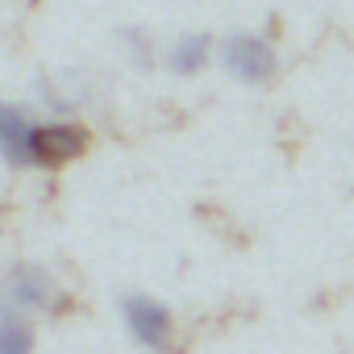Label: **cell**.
Masks as SVG:
<instances>
[{
    "instance_id": "cell-6",
    "label": "cell",
    "mask_w": 354,
    "mask_h": 354,
    "mask_svg": "<svg viewBox=\"0 0 354 354\" xmlns=\"http://www.w3.org/2000/svg\"><path fill=\"white\" fill-rule=\"evenodd\" d=\"M209 59H213V38H209V34H184L180 42L171 46L167 67H171L175 75H196V71L209 67Z\"/></svg>"
},
{
    "instance_id": "cell-4",
    "label": "cell",
    "mask_w": 354,
    "mask_h": 354,
    "mask_svg": "<svg viewBox=\"0 0 354 354\" xmlns=\"http://www.w3.org/2000/svg\"><path fill=\"white\" fill-rule=\"evenodd\" d=\"M34 117L21 104H0V154L13 167H30L34 162Z\"/></svg>"
},
{
    "instance_id": "cell-7",
    "label": "cell",
    "mask_w": 354,
    "mask_h": 354,
    "mask_svg": "<svg viewBox=\"0 0 354 354\" xmlns=\"http://www.w3.org/2000/svg\"><path fill=\"white\" fill-rule=\"evenodd\" d=\"M38 96H42L50 109H59V113H71V109H80V104L88 100V88H84L80 80L55 75V80H38Z\"/></svg>"
},
{
    "instance_id": "cell-5",
    "label": "cell",
    "mask_w": 354,
    "mask_h": 354,
    "mask_svg": "<svg viewBox=\"0 0 354 354\" xmlns=\"http://www.w3.org/2000/svg\"><path fill=\"white\" fill-rule=\"evenodd\" d=\"M84 146H88V133H84V125H71V121L38 125V133H34V162H42V167L67 162V158L84 154Z\"/></svg>"
},
{
    "instance_id": "cell-8",
    "label": "cell",
    "mask_w": 354,
    "mask_h": 354,
    "mask_svg": "<svg viewBox=\"0 0 354 354\" xmlns=\"http://www.w3.org/2000/svg\"><path fill=\"white\" fill-rule=\"evenodd\" d=\"M34 350V329L17 313H0V354H30Z\"/></svg>"
},
{
    "instance_id": "cell-3",
    "label": "cell",
    "mask_w": 354,
    "mask_h": 354,
    "mask_svg": "<svg viewBox=\"0 0 354 354\" xmlns=\"http://www.w3.org/2000/svg\"><path fill=\"white\" fill-rule=\"evenodd\" d=\"M121 317H125L129 337L142 350L167 354V346H171V313L158 300H150V296H125L121 300Z\"/></svg>"
},
{
    "instance_id": "cell-2",
    "label": "cell",
    "mask_w": 354,
    "mask_h": 354,
    "mask_svg": "<svg viewBox=\"0 0 354 354\" xmlns=\"http://www.w3.org/2000/svg\"><path fill=\"white\" fill-rule=\"evenodd\" d=\"M50 304H55V279L34 263L13 267L9 279L0 283V313L30 317V313H46Z\"/></svg>"
},
{
    "instance_id": "cell-9",
    "label": "cell",
    "mask_w": 354,
    "mask_h": 354,
    "mask_svg": "<svg viewBox=\"0 0 354 354\" xmlns=\"http://www.w3.org/2000/svg\"><path fill=\"white\" fill-rule=\"evenodd\" d=\"M125 42H129V50H133V63H142V67H146V63H150V55H154L150 38H146L142 30H129V34H125Z\"/></svg>"
},
{
    "instance_id": "cell-1",
    "label": "cell",
    "mask_w": 354,
    "mask_h": 354,
    "mask_svg": "<svg viewBox=\"0 0 354 354\" xmlns=\"http://www.w3.org/2000/svg\"><path fill=\"white\" fill-rule=\"evenodd\" d=\"M221 67L238 80V84H250V88H263L275 80L279 63H275V46L259 34H230L221 42Z\"/></svg>"
}]
</instances>
